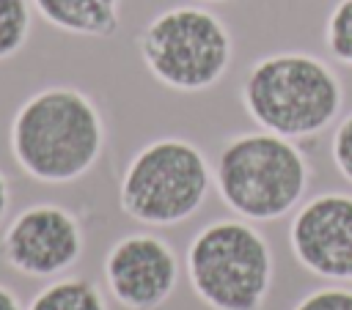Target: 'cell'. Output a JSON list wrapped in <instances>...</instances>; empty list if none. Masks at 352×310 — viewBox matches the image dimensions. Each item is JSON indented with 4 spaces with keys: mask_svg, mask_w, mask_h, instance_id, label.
Masks as SVG:
<instances>
[{
    "mask_svg": "<svg viewBox=\"0 0 352 310\" xmlns=\"http://www.w3.org/2000/svg\"><path fill=\"white\" fill-rule=\"evenodd\" d=\"M107 129L96 102L74 85H44L30 93L8 126L16 167L38 184H72L104 154Z\"/></svg>",
    "mask_w": 352,
    "mask_h": 310,
    "instance_id": "cell-1",
    "label": "cell"
},
{
    "mask_svg": "<svg viewBox=\"0 0 352 310\" xmlns=\"http://www.w3.org/2000/svg\"><path fill=\"white\" fill-rule=\"evenodd\" d=\"M239 102L258 129L300 143L338 121L344 82L327 60L286 49L264 55L248 69Z\"/></svg>",
    "mask_w": 352,
    "mask_h": 310,
    "instance_id": "cell-2",
    "label": "cell"
},
{
    "mask_svg": "<svg viewBox=\"0 0 352 310\" xmlns=\"http://www.w3.org/2000/svg\"><path fill=\"white\" fill-rule=\"evenodd\" d=\"M212 170L220 200L248 222H275L292 214L311 181L302 148L264 129L228 137Z\"/></svg>",
    "mask_w": 352,
    "mask_h": 310,
    "instance_id": "cell-3",
    "label": "cell"
},
{
    "mask_svg": "<svg viewBox=\"0 0 352 310\" xmlns=\"http://www.w3.org/2000/svg\"><path fill=\"white\" fill-rule=\"evenodd\" d=\"M184 269L209 310H261L275 274L264 233L242 217L204 225L187 244Z\"/></svg>",
    "mask_w": 352,
    "mask_h": 310,
    "instance_id": "cell-4",
    "label": "cell"
},
{
    "mask_svg": "<svg viewBox=\"0 0 352 310\" xmlns=\"http://www.w3.org/2000/svg\"><path fill=\"white\" fill-rule=\"evenodd\" d=\"M214 187L204 151L184 137H157L138 148L118 178L121 211L151 228H170L201 211Z\"/></svg>",
    "mask_w": 352,
    "mask_h": 310,
    "instance_id": "cell-5",
    "label": "cell"
},
{
    "mask_svg": "<svg viewBox=\"0 0 352 310\" xmlns=\"http://www.w3.org/2000/svg\"><path fill=\"white\" fill-rule=\"evenodd\" d=\"M138 55L160 85L179 93H201L228 74L234 36L204 5H170L138 33Z\"/></svg>",
    "mask_w": 352,
    "mask_h": 310,
    "instance_id": "cell-6",
    "label": "cell"
},
{
    "mask_svg": "<svg viewBox=\"0 0 352 310\" xmlns=\"http://www.w3.org/2000/svg\"><path fill=\"white\" fill-rule=\"evenodd\" d=\"M85 250L82 222L58 203H33L11 217L3 230L0 252L8 269L33 280L66 274Z\"/></svg>",
    "mask_w": 352,
    "mask_h": 310,
    "instance_id": "cell-7",
    "label": "cell"
},
{
    "mask_svg": "<svg viewBox=\"0 0 352 310\" xmlns=\"http://www.w3.org/2000/svg\"><path fill=\"white\" fill-rule=\"evenodd\" d=\"M289 247L305 272L352 285V195L330 189L302 200L289 225Z\"/></svg>",
    "mask_w": 352,
    "mask_h": 310,
    "instance_id": "cell-8",
    "label": "cell"
},
{
    "mask_svg": "<svg viewBox=\"0 0 352 310\" xmlns=\"http://www.w3.org/2000/svg\"><path fill=\"white\" fill-rule=\"evenodd\" d=\"M102 272L113 299L121 307L157 310L173 296L182 263L176 250L162 236L138 230L113 241Z\"/></svg>",
    "mask_w": 352,
    "mask_h": 310,
    "instance_id": "cell-9",
    "label": "cell"
},
{
    "mask_svg": "<svg viewBox=\"0 0 352 310\" xmlns=\"http://www.w3.org/2000/svg\"><path fill=\"white\" fill-rule=\"evenodd\" d=\"M33 11L60 33L113 38L121 25V0H30Z\"/></svg>",
    "mask_w": 352,
    "mask_h": 310,
    "instance_id": "cell-10",
    "label": "cell"
},
{
    "mask_svg": "<svg viewBox=\"0 0 352 310\" xmlns=\"http://www.w3.org/2000/svg\"><path fill=\"white\" fill-rule=\"evenodd\" d=\"M25 310H107L96 283L74 274H60L33 294Z\"/></svg>",
    "mask_w": 352,
    "mask_h": 310,
    "instance_id": "cell-11",
    "label": "cell"
},
{
    "mask_svg": "<svg viewBox=\"0 0 352 310\" xmlns=\"http://www.w3.org/2000/svg\"><path fill=\"white\" fill-rule=\"evenodd\" d=\"M33 30L30 0H0V63L22 52Z\"/></svg>",
    "mask_w": 352,
    "mask_h": 310,
    "instance_id": "cell-12",
    "label": "cell"
},
{
    "mask_svg": "<svg viewBox=\"0 0 352 310\" xmlns=\"http://www.w3.org/2000/svg\"><path fill=\"white\" fill-rule=\"evenodd\" d=\"M324 47L333 60L352 69V0H338L324 19Z\"/></svg>",
    "mask_w": 352,
    "mask_h": 310,
    "instance_id": "cell-13",
    "label": "cell"
},
{
    "mask_svg": "<svg viewBox=\"0 0 352 310\" xmlns=\"http://www.w3.org/2000/svg\"><path fill=\"white\" fill-rule=\"evenodd\" d=\"M292 310H352V288L341 283H330L305 294Z\"/></svg>",
    "mask_w": 352,
    "mask_h": 310,
    "instance_id": "cell-14",
    "label": "cell"
},
{
    "mask_svg": "<svg viewBox=\"0 0 352 310\" xmlns=\"http://www.w3.org/2000/svg\"><path fill=\"white\" fill-rule=\"evenodd\" d=\"M330 156L333 165L338 170V176L352 184V112H346L336 129H333V140H330Z\"/></svg>",
    "mask_w": 352,
    "mask_h": 310,
    "instance_id": "cell-15",
    "label": "cell"
},
{
    "mask_svg": "<svg viewBox=\"0 0 352 310\" xmlns=\"http://www.w3.org/2000/svg\"><path fill=\"white\" fill-rule=\"evenodd\" d=\"M8 208H11V184H8L6 173L0 170V225L8 217Z\"/></svg>",
    "mask_w": 352,
    "mask_h": 310,
    "instance_id": "cell-16",
    "label": "cell"
},
{
    "mask_svg": "<svg viewBox=\"0 0 352 310\" xmlns=\"http://www.w3.org/2000/svg\"><path fill=\"white\" fill-rule=\"evenodd\" d=\"M0 310H25L19 296L8 285H3V283H0Z\"/></svg>",
    "mask_w": 352,
    "mask_h": 310,
    "instance_id": "cell-17",
    "label": "cell"
},
{
    "mask_svg": "<svg viewBox=\"0 0 352 310\" xmlns=\"http://www.w3.org/2000/svg\"><path fill=\"white\" fill-rule=\"evenodd\" d=\"M198 3H206V5H212V3H234V0H198Z\"/></svg>",
    "mask_w": 352,
    "mask_h": 310,
    "instance_id": "cell-18",
    "label": "cell"
}]
</instances>
